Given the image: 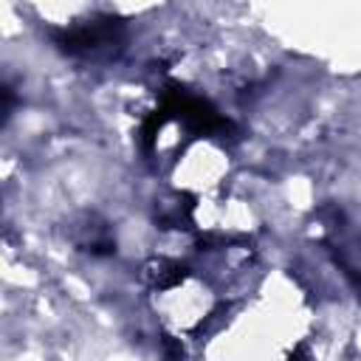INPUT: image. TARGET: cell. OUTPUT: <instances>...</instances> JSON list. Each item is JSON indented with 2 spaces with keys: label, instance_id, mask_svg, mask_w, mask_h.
I'll list each match as a JSON object with an SVG mask.
<instances>
[{
  "label": "cell",
  "instance_id": "cell-1",
  "mask_svg": "<svg viewBox=\"0 0 361 361\" xmlns=\"http://www.w3.org/2000/svg\"><path fill=\"white\" fill-rule=\"evenodd\" d=\"M161 110L169 118H178L192 135H214L231 130V121L220 116L206 99L195 96L178 82H166L161 90Z\"/></svg>",
  "mask_w": 361,
  "mask_h": 361
},
{
  "label": "cell",
  "instance_id": "cell-2",
  "mask_svg": "<svg viewBox=\"0 0 361 361\" xmlns=\"http://www.w3.org/2000/svg\"><path fill=\"white\" fill-rule=\"evenodd\" d=\"M121 20L118 17H96L90 23H82V25H71V28H51V39L59 51L65 54H90L96 51L99 45H110L118 39L121 34Z\"/></svg>",
  "mask_w": 361,
  "mask_h": 361
},
{
  "label": "cell",
  "instance_id": "cell-3",
  "mask_svg": "<svg viewBox=\"0 0 361 361\" xmlns=\"http://www.w3.org/2000/svg\"><path fill=\"white\" fill-rule=\"evenodd\" d=\"M183 279H186V265L172 262V259H161L158 262V271H155V285L158 288H175Z\"/></svg>",
  "mask_w": 361,
  "mask_h": 361
},
{
  "label": "cell",
  "instance_id": "cell-4",
  "mask_svg": "<svg viewBox=\"0 0 361 361\" xmlns=\"http://www.w3.org/2000/svg\"><path fill=\"white\" fill-rule=\"evenodd\" d=\"M288 361H305V355H302V347H296V350L288 355Z\"/></svg>",
  "mask_w": 361,
  "mask_h": 361
}]
</instances>
